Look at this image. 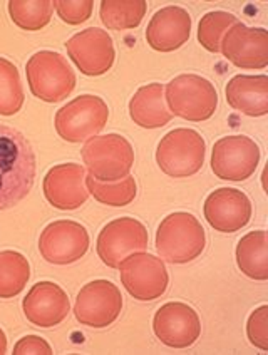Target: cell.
Listing matches in <instances>:
<instances>
[{
	"label": "cell",
	"mask_w": 268,
	"mask_h": 355,
	"mask_svg": "<svg viewBox=\"0 0 268 355\" xmlns=\"http://www.w3.org/2000/svg\"><path fill=\"white\" fill-rule=\"evenodd\" d=\"M121 282L131 297L140 302L160 298L168 288L169 275L165 261L149 253H134L119 265Z\"/></svg>",
	"instance_id": "cell-8"
},
{
	"label": "cell",
	"mask_w": 268,
	"mask_h": 355,
	"mask_svg": "<svg viewBox=\"0 0 268 355\" xmlns=\"http://www.w3.org/2000/svg\"><path fill=\"white\" fill-rule=\"evenodd\" d=\"M146 10H148V2L144 0H103L99 15L101 22L108 29L126 31L140 26Z\"/></svg>",
	"instance_id": "cell-23"
},
{
	"label": "cell",
	"mask_w": 268,
	"mask_h": 355,
	"mask_svg": "<svg viewBox=\"0 0 268 355\" xmlns=\"http://www.w3.org/2000/svg\"><path fill=\"white\" fill-rule=\"evenodd\" d=\"M203 211L211 228L221 233H235L250 223L253 208L243 191L220 188L206 198Z\"/></svg>",
	"instance_id": "cell-17"
},
{
	"label": "cell",
	"mask_w": 268,
	"mask_h": 355,
	"mask_svg": "<svg viewBox=\"0 0 268 355\" xmlns=\"http://www.w3.org/2000/svg\"><path fill=\"white\" fill-rule=\"evenodd\" d=\"M89 233L72 220L52 221L39 238V252L52 265H71L87 253Z\"/></svg>",
	"instance_id": "cell-12"
},
{
	"label": "cell",
	"mask_w": 268,
	"mask_h": 355,
	"mask_svg": "<svg viewBox=\"0 0 268 355\" xmlns=\"http://www.w3.org/2000/svg\"><path fill=\"white\" fill-rule=\"evenodd\" d=\"M26 76L32 94L46 103H60L76 87L74 71L67 59L54 51L35 52L27 60Z\"/></svg>",
	"instance_id": "cell-3"
},
{
	"label": "cell",
	"mask_w": 268,
	"mask_h": 355,
	"mask_svg": "<svg viewBox=\"0 0 268 355\" xmlns=\"http://www.w3.org/2000/svg\"><path fill=\"white\" fill-rule=\"evenodd\" d=\"M81 155L89 175L104 183L123 180L129 175L134 164L131 143L115 132L89 138Z\"/></svg>",
	"instance_id": "cell-4"
},
{
	"label": "cell",
	"mask_w": 268,
	"mask_h": 355,
	"mask_svg": "<svg viewBox=\"0 0 268 355\" xmlns=\"http://www.w3.org/2000/svg\"><path fill=\"white\" fill-rule=\"evenodd\" d=\"M220 51L240 69H265L268 66V32L237 24L226 32Z\"/></svg>",
	"instance_id": "cell-15"
},
{
	"label": "cell",
	"mask_w": 268,
	"mask_h": 355,
	"mask_svg": "<svg viewBox=\"0 0 268 355\" xmlns=\"http://www.w3.org/2000/svg\"><path fill=\"white\" fill-rule=\"evenodd\" d=\"M51 0H10L9 14L12 22L24 31H40L51 22Z\"/></svg>",
	"instance_id": "cell-25"
},
{
	"label": "cell",
	"mask_w": 268,
	"mask_h": 355,
	"mask_svg": "<svg viewBox=\"0 0 268 355\" xmlns=\"http://www.w3.org/2000/svg\"><path fill=\"white\" fill-rule=\"evenodd\" d=\"M192 15L176 6L165 7L153 15L146 29V40L158 52H173L188 42Z\"/></svg>",
	"instance_id": "cell-19"
},
{
	"label": "cell",
	"mask_w": 268,
	"mask_h": 355,
	"mask_svg": "<svg viewBox=\"0 0 268 355\" xmlns=\"http://www.w3.org/2000/svg\"><path fill=\"white\" fill-rule=\"evenodd\" d=\"M226 101L235 111L250 118L268 112V78L262 76H235L226 84Z\"/></svg>",
	"instance_id": "cell-20"
},
{
	"label": "cell",
	"mask_w": 268,
	"mask_h": 355,
	"mask_svg": "<svg viewBox=\"0 0 268 355\" xmlns=\"http://www.w3.org/2000/svg\"><path fill=\"white\" fill-rule=\"evenodd\" d=\"M238 268L251 280H268V236L258 230L245 235L237 245Z\"/></svg>",
	"instance_id": "cell-22"
},
{
	"label": "cell",
	"mask_w": 268,
	"mask_h": 355,
	"mask_svg": "<svg viewBox=\"0 0 268 355\" xmlns=\"http://www.w3.org/2000/svg\"><path fill=\"white\" fill-rule=\"evenodd\" d=\"M44 196L58 209H77L87 201L86 169L81 164L66 163L51 168L44 176Z\"/></svg>",
	"instance_id": "cell-16"
},
{
	"label": "cell",
	"mask_w": 268,
	"mask_h": 355,
	"mask_svg": "<svg viewBox=\"0 0 268 355\" xmlns=\"http://www.w3.org/2000/svg\"><path fill=\"white\" fill-rule=\"evenodd\" d=\"M153 330L165 345L171 349H186L200 338L201 322L193 306L183 302H169L158 309Z\"/></svg>",
	"instance_id": "cell-14"
},
{
	"label": "cell",
	"mask_w": 268,
	"mask_h": 355,
	"mask_svg": "<svg viewBox=\"0 0 268 355\" xmlns=\"http://www.w3.org/2000/svg\"><path fill=\"white\" fill-rule=\"evenodd\" d=\"M66 47L69 58L84 76H103L115 64L116 52L111 35L97 27L72 35Z\"/></svg>",
	"instance_id": "cell-13"
},
{
	"label": "cell",
	"mask_w": 268,
	"mask_h": 355,
	"mask_svg": "<svg viewBox=\"0 0 268 355\" xmlns=\"http://www.w3.org/2000/svg\"><path fill=\"white\" fill-rule=\"evenodd\" d=\"M24 313L32 325L51 329L66 320L71 312L67 293L52 282H39L22 302Z\"/></svg>",
	"instance_id": "cell-18"
},
{
	"label": "cell",
	"mask_w": 268,
	"mask_h": 355,
	"mask_svg": "<svg viewBox=\"0 0 268 355\" xmlns=\"http://www.w3.org/2000/svg\"><path fill=\"white\" fill-rule=\"evenodd\" d=\"M35 153L19 129L0 124V211L14 208L35 181Z\"/></svg>",
	"instance_id": "cell-1"
},
{
	"label": "cell",
	"mask_w": 268,
	"mask_h": 355,
	"mask_svg": "<svg viewBox=\"0 0 268 355\" xmlns=\"http://www.w3.org/2000/svg\"><path fill=\"white\" fill-rule=\"evenodd\" d=\"M148 230L136 218H117L101 230L97 236V255L109 268H119L129 255L148 248Z\"/></svg>",
	"instance_id": "cell-9"
},
{
	"label": "cell",
	"mask_w": 268,
	"mask_h": 355,
	"mask_svg": "<svg viewBox=\"0 0 268 355\" xmlns=\"http://www.w3.org/2000/svg\"><path fill=\"white\" fill-rule=\"evenodd\" d=\"M52 6L58 10L60 20H64L69 26H79L91 17L94 2L92 0H56Z\"/></svg>",
	"instance_id": "cell-29"
},
{
	"label": "cell",
	"mask_w": 268,
	"mask_h": 355,
	"mask_svg": "<svg viewBox=\"0 0 268 355\" xmlns=\"http://www.w3.org/2000/svg\"><path fill=\"white\" fill-rule=\"evenodd\" d=\"M31 278V265L19 252H0V298L17 297Z\"/></svg>",
	"instance_id": "cell-24"
},
{
	"label": "cell",
	"mask_w": 268,
	"mask_h": 355,
	"mask_svg": "<svg viewBox=\"0 0 268 355\" xmlns=\"http://www.w3.org/2000/svg\"><path fill=\"white\" fill-rule=\"evenodd\" d=\"M7 352V337L3 334V330L0 329V355H3Z\"/></svg>",
	"instance_id": "cell-32"
},
{
	"label": "cell",
	"mask_w": 268,
	"mask_h": 355,
	"mask_svg": "<svg viewBox=\"0 0 268 355\" xmlns=\"http://www.w3.org/2000/svg\"><path fill=\"white\" fill-rule=\"evenodd\" d=\"M206 143L194 129H173L160 141L156 149L158 166L171 178L196 175L205 163Z\"/></svg>",
	"instance_id": "cell-6"
},
{
	"label": "cell",
	"mask_w": 268,
	"mask_h": 355,
	"mask_svg": "<svg viewBox=\"0 0 268 355\" xmlns=\"http://www.w3.org/2000/svg\"><path fill=\"white\" fill-rule=\"evenodd\" d=\"M237 24L238 19L233 14H228V12H208V14L203 15L200 26H198V40L206 51L218 54L225 34Z\"/></svg>",
	"instance_id": "cell-28"
},
{
	"label": "cell",
	"mask_w": 268,
	"mask_h": 355,
	"mask_svg": "<svg viewBox=\"0 0 268 355\" xmlns=\"http://www.w3.org/2000/svg\"><path fill=\"white\" fill-rule=\"evenodd\" d=\"M123 310V295L115 284L94 280L77 293L74 315L81 325L104 329L115 324Z\"/></svg>",
	"instance_id": "cell-10"
},
{
	"label": "cell",
	"mask_w": 268,
	"mask_h": 355,
	"mask_svg": "<svg viewBox=\"0 0 268 355\" xmlns=\"http://www.w3.org/2000/svg\"><path fill=\"white\" fill-rule=\"evenodd\" d=\"M165 99L171 114L201 123L210 119L218 107V92L208 79L196 74H181L166 86Z\"/></svg>",
	"instance_id": "cell-5"
},
{
	"label": "cell",
	"mask_w": 268,
	"mask_h": 355,
	"mask_svg": "<svg viewBox=\"0 0 268 355\" xmlns=\"http://www.w3.org/2000/svg\"><path fill=\"white\" fill-rule=\"evenodd\" d=\"M205 247V230L192 213H171L158 227L156 250L168 263H190L201 255Z\"/></svg>",
	"instance_id": "cell-2"
},
{
	"label": "cell",
	"mask_w": 268,
	"mask_h": 355,
	"mask_svg": "<svg viewBox=\"0 0 268 355\" xmlns=\"http://www.w3.org/2000/svg\"><path fill=\"white\" fill-rule=\"evenodd\" d=\"M260 148L249 136H226L215 143L211 171L220 180L245 181L257 171Z\"/></svg>",
	"instance_id": "cell-11"
},
{
	"label": "cell",
	"mask_w": 268,
	"mask_h": 355,
	"mask_svg": "<svg viewBox=\"0 0 268 355\" xmlns=\"http://www.w3.org/2000/svg\"><path fill=\"white\" fill-rule=\"evenodd\" d=\"M129 116L137 126L146 129L166 126L173 114L165 103L163 84L153 83L137 89L129 101Z\"/></svg>",
	"instance_id": "cell-21"
},
{
	"label": "cell",
	"mask_w": 268,
	"mask_h": 355,
	"mask_svg": "<svg viewBox=\"0 0 268 355\" xmlns=\"http://www.w3.org/2000/svg\"><path fill=\"white\" fill-rule=\"evenodd\" d=\"M246 336L251 345L260 350H268V306L262 305L251 312L246 322Z\"/></svg>",
	"instance_id": "cell-30"
},
{
	"label": "cell",
	"mask_w": 268,
	"mask_h": 355,
	"mask_svg": "<svg viewBox=\"0 0 268 355\" xmlns=\"http://www.w3.org/2000/svg\"><path fill=\"white\" fill-rule=\"evenodd\" d=\"M24 106V87L19 69L9 59L0 58V116H14Z\"/></svg>",
	"instance_id": "cell-27"
},
{
	"label": "cell",
	"mask_w": 268,
	"mask_h": 355,
	"mask_svg": "<svg viewBox=\"0 0 268 355\" xmlns=\"http://www.w3.org/2000/svg\"><path fill=\"white\" fill-rule=\"evenodd\" d=\"M86 188L89 195H92L99 203L108 205V207H128L131 201H134L137 193L136 181L129 175L119 181H112V183L97 181L89 175L86 176Z\"/></svg>",
	"instance_id": "cell-26"
},
{
	"label": "cell",
	"mask_w": 268,
	"mask_h": 355,
	"mask_svg": "<svg viewBox=\"0 0 268 355\" xmlns=\"http://www.w3.org/2000/svg\"><path fill=\"white\" fill-rule=\"evenodd\" d=\"M14 355H51L52 352L51 345L44 340L42 337L37 336H27L20 338L17 344L14 345Z\"/></svg>",
	"instance_id": "cell-31"
},
{
	"label": "cell",
	"mask_w": 268,
	"mask_h": 355,
	"mask_svg": "<svg viewBox=\"0 0 268 355\" xmlns=\"http://www.w3.org/2000/svg\"><path fill=\"white\" fill-rule=\"evenodd\" d=\"M109 109L103 99L83 94L56 112L54 126L58 135L67 143H83L108 124Z\"/></svg>",
	"instance_id": "cell-7"
}]
</instances>
